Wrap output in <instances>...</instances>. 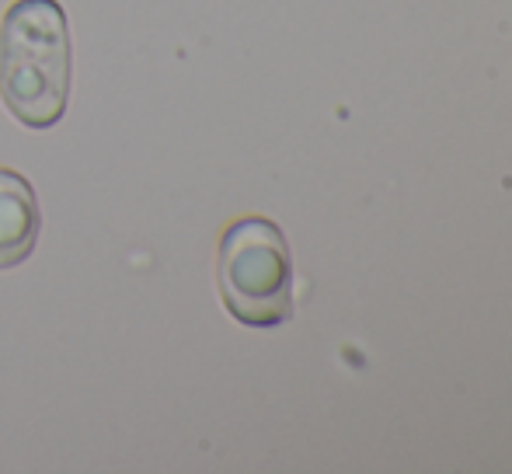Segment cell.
Segmentation results:
<instances>
[{
  "label": "cell",
  "instance_id": "obj_1",
  "mask_svg": "<svg viewBox=\"0 0 512 474\" xmlns=\"http://www.w3.org/2000/svg\"><path fill=\"white\" fill-rule=\"evenodd\" d=\"M70 95V32L56 0H14L0 21V98L32 129L63 119Z\"/></svg>",
  "mask_w": 512,
  "mask_h": 474
},
{
  "label": "cell",
  "instance_id": "obj_2",
  "mask_svg": "<svg viewBox=\"0 0 512 474\" xmlns=\"http://www.w3.org/2000/svg\"><path fill=\"white\" fill-rule=\"evenodd\" d=\"M216 286L230 318L276 328L293 318V258L286 234L265 217L230 224L216 251Z\"/></svg>",
  "mask_w": 512,
  "mask_h": 474
},
{
  "label": "cell",
  "instance_id": "obj_3",
  "mask_svg": "<svg viewBox=\"0 0 512 474\" xmlns=\"http://www.w3.org/2000/svg\"><path fill=\"white\" fill-rule=\"evenodd\" d=\"M39 241V199L18 171L0 168V269H14Z\"/></svg>",
  "mask_w": 512,
  "mask_h": 474
}]
</instances>
